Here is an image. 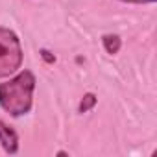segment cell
I'll return each mask as SVG.
<instances>
[{"label":"cell","instance_id":"277c9868","mask_svg":"<svg viewBox=\"0 0 157 157\" xmlns=\"http://www.w3.org/2000/svg\"><path fill=\"white\" fill-rule=\"evenodd\" d=\"M102 44H104V48H105L107 54L115 56V54H118V50H120V46H122V39H120L118 35L107 33V35L102 37Z\"/></svg>","mask_w":157,"mask_h":157},{"label":"cell","instance_id":"5b68a950","mask_svg":"<svg viewBox=\"0 0 157 157\" xmlns=\"http://www.w3.org/2000/svg\"><path fill=\"white\" fill-rule=\"evenodd\" d=\"M94 105H96V96H94L93 93H87V94H83L80 105H78V111H80V113H87V111H91Z\"/></svg>","mask_w":157,"mask_h":157},{"label":"cell","instance_id":"3957f363","mask_svg":"<svg viewBox=\"0 0 157 157\" xmlns=\"http://www.w3.org/2000/svg\"><path fill=\"white\" fill-rule=\"evenodd\" d=\"M0 146L10 155H15L19 151V135L4 120H0Z\"/></svg>","mask_w":157,"mask_h":157},{"label":"cell","instance_id":"6da1fadb","mask_svg":"<svg viewBox=\"0 0 157 157\" xmlns=\"http://www.w3.org/2000/svg\"><path fill=\"white\" fill-rule=\"evenodd\" d=\"M35 76L32 70H21L17 76L0 83V107L11 117H22L30 113L33 105Z\"/></svg>","mask_w":157,"mask_h":157},{"label":"cell","instance_id":"8992f818","mask_svg":"<svg viewBox=\"0 0 157 157\" xmlns=\"http://www.w3.org/2000/svg\"><path fill=\"white\" fill-rule=\"evenodd\" d=\"M39 54H41V57H43V59H44V61H46L48 65H52V63H56V56H54V54H52L50 50H46V48H43V50H41Z\"/></svg>","mask_w":157,"mask_h":157},{"label":"cell","instance_id":"52a82bcc","mask_svg":"<svg viewBox=\"0 0 157 157\" xmlns=\"http://www.w3.org/2000/svg\"><path fill=\"white\" fill-rule=\"evenodd\" d=\"M120 2H126V4H153L155 0H120Z\"/></svg>","mask_w":157,"mask_h":157},{"label":"cell","instance_id":"7a4b0ae2","mask_svg":"<svg viewBox=\"0 0 157 157\" xmlns=\"http://www.w3.org/2000/svg\"><path fill=\"white\" fill-rule=\"evenodd\" d=\"M22 65V46L19 35L0 26V78L15 74Z\"/></svg>","mask_w":157,"mask_h":157}]
</instances>
